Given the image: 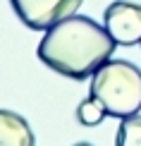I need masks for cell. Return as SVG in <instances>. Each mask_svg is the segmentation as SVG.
<instances>
[{"mask_svg": "<svg viewBox=\"0 0 141 146\" xmlns=\"http://www.w3.org/2000/svg\"><path fill=\"white\" fill-rule=\"evenodd\" d=\"M115 46V38L96 19L72 15L46 31L36 48V55L53 72L81 82L110 60Z\"/></svg>", "mask_w": 141, "mask_h": 146, "instance_id": "1", "label": "cell"}, {"mask_svg": "<svg viewBox=\"0 0 141 146\" xmlns=\"http://www.w3.org/2000/svg\"><path fill=\"white\" fill-rule=\"evenodd\" d=\"M91 96L113 117H129L141 110V70L129 60H105L91 74Z\"/></svg>", "mask_w": 141, "mask_h": 146, "instance_id": "2", "label": "cell"}, {"mask_svg": "<svg viewBox=\"0 0 141 146\" xmlns=\"http://www.w3.org/2000/svg\"><path fill=\"white\" fill-rule=\"evenodd\" d=\"M84 0H10L12 10L34 31L50 29L53 24L72 17Z\"/></svg>", "mask_w": 141, "mask_h": 146, "instance_id": "3", "label": "cell"}, {"mask_svg": "<svg viewBox=\"0 0 141 146\" xmlns=\"http://www.w3.org/2000/svg\"><path fill=\"white\" fill-rule=\"evenodd\" d=\"M103 27L115 38L117 46L141 43V5L129 0H115L105 7Z\"/></svg>", "mask_w": 141, "mask_h": 146, "instance_id": "4", "label": "cell"}, {"mask_svg": "<svg viewBox=\"0 0 141 146\" xmlns=\"http://www.w3.org/2000/svg\"><path fill=\"white\" fill-rule=\"evenodd\" d=\"M0 146H36L29 122L15 110H0Z\"/></svg>", "mask_w": 141, "mask_h": 146, "instance_id": "5", "label": "cell"}, {"mask_svg": "<svg viewBox=\"0 0 141 146\" xmlns=\"http://www.w3.org/2000/svg\"><path fill=\"white\" fill-rule=\"evenodd\" d=\"M115 146H141V115H129L122 117L117 127V137H115Z\"/></svg>", "mask_w": 141, "mask_h": 146, "instance_id": "6", "label": "cell"}, {"mask_svg": "<svg viewBox=\"0 0 141 146\" xmlns=\"http://www.w3.org/2000/svg\"><path fill=\"white\" fill-rule=\"evenodd\" d=\"M105 117H108L105 106H103L101 101H96L93 96H89L86 101H81L79 108H77V120L84 127H96V125H101Z\"/></svg>", "mask_w": 141, "mask_h": 146, "instance_id": "7", "label": "cell"}, {"mask_svg": "<svg viewBox=\"0 0 141 146\" xmlns=\"http://www.w3.org/2000/svg\"><path fill=\"white\" fill-rule=\"evenodd\" d=\"M74 146H91V144H86V141H79V144H74Z\"/></svg>", "mask_w": 141, "mask_h": 146, "instance_id": "8", "label": "cell"}]
</instances>
